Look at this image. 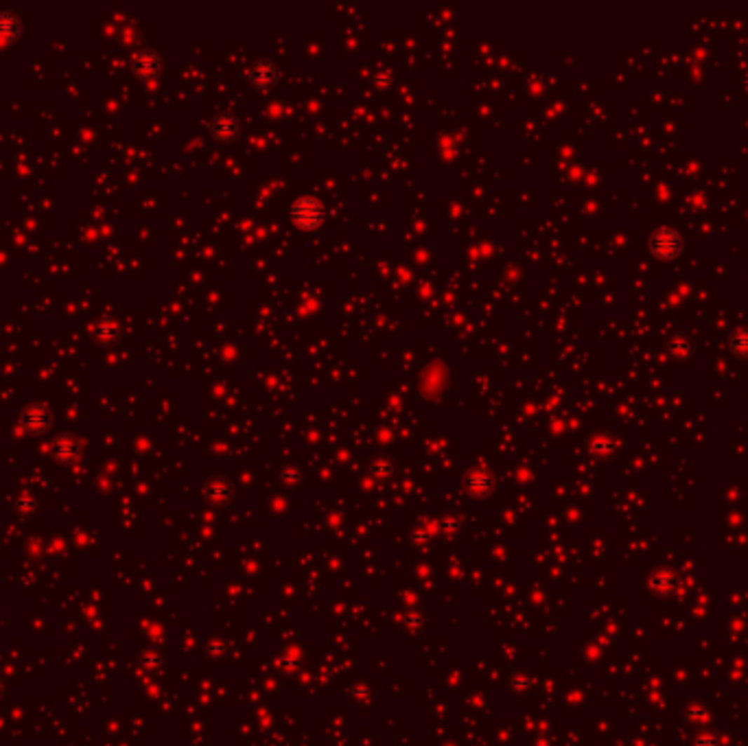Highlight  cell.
<instances>
[{
    "instance_id": "6da1fadb",
    "label": "cell",
    "mask_w": 748,
    "mask_h": 746,
    "mask_svg": "<svg viewBox=\"0 0 748 746\" xmlns=\"http://www.w3.org/2000/svg\"><path fill=\"white\" fill-rule=\"evenodd\" d=\"M652 250L659 259H672L681 250V236L672 228H659L652 234Z\"/></svg>"
},
{
    "instance_id": "7a4b0ae2",
    "label": "cell",
    "mask_w": 748,
    "mask_h": 746,
    "mask_svg": "<svg viewBox=\"0 0 748 746\" xmlns=\"http://www.w3.org/2000/svg\"><path fill=\"white\" fill-rule=\"evenodd\" d=\"M294 219L302 228H313L322 219V208L315 199H300L294 206Z\"/></svg>"
},
{
    "instance_id": "3957f363",
    "label": "cell",
    "mask_w": 748,
    "mask_h": 746,
    "mask_svg": "<svg viewBox=\"0 0 748 746\" xmlns=\"http://www.w3.org/2000/svg\"><path fill=\"white\" fill-rule=\"evenodd\" d=\"M731 348L737 355H748V329H742L731 337Z\"/></svg>"
},
{
    "instance_id": "277c9868",
    "label": "cell",
    "mask_w": 748,
    "mask_h": 746,
    "mask_svg": "<svg viewBox=\"0 0 748 746\" xmlns=\"http://www.w3.org/2000/svg\"><path fill=\"white\" fill-rule=\"evenodd\" d=\"M669 348H672L674 353H679V348H683V353H685V351L689 348V337H685V335L681 337V335H679L676 339L669 344Z\"/></svg>"
},
{
    "instance_id": "5b68a950",
    "label": "cell",
    "mask_w": 748,
    "mask_h": 746,
    "mask_svg": "<svg viewBox=\"0 0 748 746\" xmlns=\"http://www.w3.org/2000/svg\"><path fill=\"white\" fill-rule=\"evenodd\" d=\"M746 88H748V77H746Z\"/></svg>"
}]
</instances>
